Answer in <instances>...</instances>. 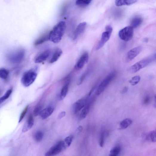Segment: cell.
<instances>
[{
    "label": "cell",
    "instance_id": "cell-6",
    "mask_svg": "<svg viewBox=\"0 0 156 156\" xmlns=\"http://www.w3.org/2000/svg\"><path fill=\"white\" fill-rule=\"evenodd\" d=\"M66 147L65 143L64 141H60L51 148L46 153V156H53L57 155L63 151Z\"/></svg>",
    "mask_w": 156,
    "mask_h": 156
},
{
    "label": "cell",
    "instance_id": "cell-21",
    "mask_svg": "<svg viewBox=\"0 0 156 156\" xmlns=\"http://www.w3.org/2000/svg\"><path fill=\"white\" fill-rule=\"evenodd\" d=\"M156 133L155 131H153L149 133L146 136V139L152 142H155L156 140Z\"/></svg>",
    "mask_w": 156,
    "mask_h": 156
},
{
    "label": "cell",
    "instance_id": "cell-7",
    "mask_svg": "<svg viewBox=\"0 0 156 156\" xmlns=\"http://www.w3.org/2000/svg\"><path fill=\"white\" fill-rule=\"evenodd\" d=\"M112 32L106 31L102 34L101 40L96 46L97 50L101 49L109 39Z\"/></svg>",
    "mask_w": 156,
    "mask_h": 156
},
{
    "label": "cell",
    "instance_id": "cell-1",
    "mask_svg": "<svg viewBox=\"0 0 156 156\" xmlns=\"http://www.w3.org/2000/svg\"><path fill=\"white\" fill-rule=\"evenodd\" d=\"M66 28L65 22L63 21L59 22L53 27L50 32L49 40L54 43H58L61 40Z\"/></svg>",
    "mask_w": 156,
    "mask_h": 156
},
{
    "label": "cell",
    "instance_id": "cell-27",
    "mask_svg": "<svg viewBox=\"0 0 156 156\" xmlns=\"http://www.w3.org/2000/svg\"><path fill=\"white\" fill-rule=\"evenodd\" d=\"M140 76H135L132 77L129 81L132 86H135L140 81Z\"/></svg>",
    "mask_w": 156,
    "mask_h": 156
},
{
    "label": "cell",
    "instance_id": "cell-3",
    "mask_svg": "<svg viewBox=\"0 0 156 156\" xmlns=\"http://www.w3.org/2000/svg\"><path fill=\"white\" fill-rule=\"evenodd\" d=\"M37 74L35 71L30 70L25 72L21 79V82L23 86L28 87L31 85L35 81Z\"/></svg>",
    "mask_w": 156,
    "mask_h": 156
},
{
    "label": "cell",
    "instance_id": "cell-8",
    "mask_svg": "<svg viewBox=\"0 0 156 156\" xmlns=\"http://www.w3.org/2000/svg\"><path fill=\"white\" fill-rule=\"evenodd\" d=\"M142 49V48L141 47L138 46L130 50L127 54L126 61L127 62H129L132 61L140 54Z\"/></svg>",
    "mask_w": 156,
    "mask_h": 156
},
{
    "label": "cell",
    "instance_id": "cell-25",
    "mask_svg": "<svg viewBox=\"0 0 156 156\" xmlns=\"http://www.w3.org/2000/svg\"><path fill=\"white\" fill-rule=\"evenodd\" d=\"M91 0H78L76 1V4L81 7H86L91 3Z\"/></svg>",
    "mask_w": 156,
    "mask_h": 156
},
{
    "label": "cell",
    "instance_id": "cell-19",
    "mask_svg": "<svg viewBox=\"0 0 156 156\" xmlns=\"http://www.w3.org/2000/svg\"><path fill=\"white\" fill-rule=\"evenodd\" d=\"M132 121L129 118L125 119L121 121L120 123L121 129H125L130 126L132 123Z\"/></svg>",
    "mask_w": 156,
    "mask_h": 156
},
{
    "label": "cell",
    "instance_id": "cell-26",
    "mask_svg": "<svg viewBox=\"0 0 156 156\" xmlns=\"http://www.w3.org/2000/svg\"><path fill=\"white\" fill-rule=\"evenodd\" d=\"M12 92V89H9L7 91L6 93L2 97L0 98V105L9 97Z\"/></svg>",
    "mask_w": 156,
    "mask_h": 156
},
{
    "label": "cell",
    "instance_id": "cell-34",
    "mask_svg": "<svg viewBox=\"0 0 156 156\" xmlns=\"http://www.w3.org/2000/svg\"><path fill=\"white\" fill-rule=\"evenodd\" d=\"M65 115L66 112H65L63 111L61 112L60 113V114L58 116V118L60 119H61L62 118H63L65 116Z\"/></svg>",
    "mask_w": 156,
    "mask_h": 156
},
{
    "label": "cell",
    "instance_id": "cell-33",
    "mask_svg": "<svg viewBox=\"0 0 156 156\" xmlns=\"http://www.w3.org/2000/svg\"><path fill=\"white\" fill-rule=\"evenodd\" d=\"M151 101V98L149 96H147L145 97L143 100V104H144L147 105L149 104Z\"/></svg>",
    "mask_w": 156,
    "mask_h": 156
},
{
    "label": "cell",
    "instance_id": "cell-29",
    "mask_svg": "<svg viewBox=\"0 0 156 156\" xmlns=\"http://www.w3.org/2000/svg\"><path fill=\"white\" fill-rule=\"evenodd\" d=\"M105 135V132H103L101 135L100 140H99V145L101 147H103L104 145Z\"/></svg>",
    "mask_w": 156,
    "mask_h": 156
},
{
    "label": "cell",
    "instance_id": "cell-2",
    "mask_svg": "<svg viewBox=\"0 0 156 156\" xmlns=\"http://www.w3.org/2000/svg\"><path fill=\"white\" fill-rule=\"evenodd\" d=\"M156 59L155 54L148 57L137 62L132 66L130 70L132 73H135L151 64Z\"/></svg>",
    "mask_w": 156,
    "mask_h": 156
},
{
    "label": "cell",
    "instance_id": "cell-24",
    "mask_svg": "<svg viewBox=\"0 0 156 156\" xmlns=\"http://www.w3.org/2000/svg\"><path fill=\"white\" fill-rule=\"evenodd\" d=\"M121 150V148L118 146L113 148L110 150L109 156H118Z\"/></svg>",
    "mask_w": 156,
    "mask_h": 156
},
{
    "label": "cell",
    "instance_id": "cell-20",
    "mask_svg": "<svg viewBox=\"0 0 156 156\" xmlns=\"http://www.w3.org/2000/svg\"><path fill=\"white\" fill-rule=\"evenodd\" d=\"M90 104H87L81 111L80 114V118L81 119L84 118L87 115L90 109Z\"/></svg>",
    "mask_w": 156,
    "mask_h": 156
},
{
    "label": "cell",
    "instance_id": "cell-31",
    "mask_svg": "<svg viewBox=\"0 0 156 156\" xmlns=\"http://www.w3.org/2000/svg\"><path fill=\"white\" fill-rule=\"evenodd\" d=\"M29 106H27L21 113L19 118V122L20 123L23 120L27 111Z\"/></svg>",
    "mask_w": 156,
    "mask_h": 156
},
{
    "label": "cell",
    "instance_id": "cell-12",
    "mask_svg": "<svg viewBox=\"0 0 156 156\" xmlns=\"http://www.w3.org/2000/svg\"><path fill=\"white\" fill-rule=\"evenodd\" d=\"M50 51L49 50H46L42 52L36 56L35 62L36 63H40L46 61L49 56Z\"/></svg>",
    "mask_w": 156,
    "mask_h": 156
},
{
    "label": "cell",
    "instance_id": "cell-16",
    "mask_svg": "<svg viewBox=\"0 0 156 156\" xmlns=\"http://www.w3.org/2000/svg\"><path fill=\"white\" fill-rule=\"evenodd\" d=\"M137 2L136 0H121V1H115V5L117 6L121 7L123 6H130L132 5Z\"/></svg>",
    "mask_w": 156,
    "mask_h": 156
},
{
    "label": "cell",
    "instance_id": "cell-11",
    "mask_svg": "<svg viewBox=\"0 0 156 156\" xmlns=\"http://www.w3.org/2000/svg\"><path fill=\"white\" fill-rule=\"evenodd\" d=\"M87 104V101L84 99H81L75 103L73 106V112L75 114L81 111Z\"/></svg>",
    "mask_w": 156,
    "mask_h": 156
},
{
    "label": "cell",
    "instance_id": "cell-13",
    "mask_svg": "<svg viewBox=\"0 0 156 156\" xmlns=\"http://www.w3.org/2000/svg\"><path fill=\"white\" fill-rule=\"evenodd\" d=\"M34 123L33 118L32 115H31L28 118L24 125L22 132L25 133L30 130L33 126Z\"/></svg>",
    "mask_w": 156,
    "mask_h": 156
},
{
    "label": "cell",
    "instance_id": "cell-32",
    "mask_svg": "<svg viewBox=\"0 0 156 156\" xmlns=\"http://www.w3.org/2000/svg\"><path fill=\"white\" fill-rule=\"evenodd\" d=\"M41 111V108L40 106H37L34 109V115L35 116H37L40 114Z\"/></svg>",
    "mask_w": 156,
    "mask_h": 156
},
{
    "label": "cell",
    "instance_id": "cell-10",
    "mask_svg": "<svg viewBox=\"0 0 156 156\" xmlns=\"http://www.w3.org/2000/svg\"><path fill=\"white\" fill-rule=\"evenodd\" d=\"M87 26L86 22L80 23L77 27L73 36V39L75 40L84 32Z\"/></svg>",
    "mask_w": 156,
    "mask_h": 156
},
{
    "label": "cell",
    "instance_id": "cell-23",
    "mask_svg": "<svg viewBox=\"0 0 156 156\" xmlns=\"http://www.w3.org/2000/svg\"><path fill=\"white\" fill-rule=\"evenodd\" d=\"M69 88V84L67 83L63 87L61 90L60 96V100H62L66 96Z\"/></svg>",
    "mask_w": 156,
    "mask_h": 156
},
{
    "label": "cell",
    "instance_id": "cell-36",
    "mask_svg": "<svg viewBox=\"0 0 156 156\" xmlns=\"http://www.w3.org/2000/svg\"><path fill=\"white\" fill-rule=\"evenodd\" d=\"M148 39L147 38H146L144 39V41L146 42H148Z\"/></svg>",
    "mask_w": 156,
    "mask_h": 156
},
{
    "label": "cell",
    "instance_id": "cell-17",
    "mask_svg": "<svg viewBox=\"0 0 156 156\" xmlns=\"http://www.w3.org/2000/svg\"><path fill=\"white\" fill-rule=\"evenodd\" d=\"M49 33H47L37 39L35 42V46L38 45L49 40Z\"/></svg>",
    "mask_w": 156,
    "mask_h": 156
},
{
    "label": "cell",
    "instance_id": "cell-9",
    "mask_svg": "<svg viewBox=\"0 0 156 156\" xmlns=\"http://www.w3.org/2000/svg\"><path fill=\"white\" fill-rule=\"evenodd\" d=\"M89 59V53L87 52L83 53L76 64L75 69L77 70L81 69L88 62Z\"/></svg>",
    "mask_w": 156,
    "mask_h": 156
},
{
    "label": "cell",
    "instance_id": "cell-30",
    "mask_svg": "<svg viewBox=\"0 0 156 156\" xmlns=\"http://www.w3.org/2000/svg\"><path fill=\"white\" fill-rule=\"evenodd\" d=\"M74 138L73 136H70L66 138L64 140V142L68 146L71 144Z\"/></svg>",
    "mask_w": 156,
    "mask_h": 156
},
{
    "label": "cell",
    "instance_id": "cell-5",
    "mask_svg": "<svg viewBox=\"0 0 156 156\" xmlns=\"http://www.w3.org/2000/svg\"><path fill=\"white\" fill-rule=\"evenodd\" d=\"M134 29L131 26L126 27L119 32V38L122 40L127 41L131 40L134 35Z\"/></svg>",
    "mask_w": 156,
    "mask_h": 156
},
{
    "label": "cell",
    "instance_id": "cell-15",
    "mask_svg": "<svg viewBox=\"0 0 156 156\" xmlns=\"http://www.w3.org/2000/svg\"><path fill=\"white\" fill-rule=\"evenodd\" d=\"M63 53L62 50L59 48H56L53 54L50 63H53L57 61L60 58Z\"/></svg>",
    "mask_w": 156,
    "mask_h": 156
},
{
    "label": "cell",
    "instance_id": "cell-28",
    "mask_svg": "<svg viewBox=\"0 0 156 156\" xmlns=\"http://www.w3.org/2000/svg\"><path fill=\"white\" fill-rule=\"evenodd\" d=\"M44 136V134L43 132L40 131H38L35 134L34 138L36 141L39 142L43 139Z\"/></svg>",
    "mask_w": 156,
    "mask_h": 156
},
{
    "label": "cell",
    "instance_id": "cell-18",
    "mask_svg": "<svg viewBox=\"0 0 156 156\" xmlns=\"http://www.w3.org/2000/svg\"><path fill=\"white\" fill-rule=\"evenodd\" d=\"M143 19L140 17H136L132 20L131 22V25L133 29L139 27L142 23Z\"/></svg>",
    "mask_w": 156,
    "mask_h": 156
},
{
    "label": "cell",
    "instance_id": "cell-22",
    "mask_svg": "<svg viewBox=\"0 0 156 156\" xmlns=\"http://www.w3.org/2000/svg\"><path fill=\"white\" fill-rule=\"evenodd\" d=\"M9 74V71L7 69L4 68H0V78L6 80L8 78Z\"/></svg>",
    "mask_w": 156,
    "mask_h": 156
},
{
    "label": "cell",
    "instance_id": "cell-14",
    "mask_svg": "<svg viewBox=\"0 0 156 156\" xmlns=\"http://www.w3.org/2000/svg\"><path fill=\"white\" fill-rule=\"evenodd\" d=\"M54 110V109L52 107H48L41 111L40 116L42 119H46L52 115Z\"/></svg>",
    "mask_w": 156,
    "mask_h": 156
},
{
    "label": "cell",
    "instance_id": "cell-4",
    "mask_svg": "<svg viewBox=\"0 0 156 156\" xmlns=\"http://www.w3.org/2000/svg\"><path fill=\"white\" fill-rule=\"evenodd\" d=\"M116 76V73L115 72H112L108 75L99 85L96 92V95L98 96L101 95Z\"/></svg>",
    "mask_w": 156,
    "mask_h": 156
},
{
    "label": "cell",
    "instance_id": "cell-35",
    "mask_svg": "<svg viewBox=\"0 0 156 156\" xmlns=\"http://www.w3.org/2000/svg\"><path fill=\"white\" fill-rule=\"evenodd\" d=\"M128 88L127 87H125L122 90V93H124L126 92L127 91H128Z\"/></svg>",
    "mask_w": 156,
    "mask_h": 156
}]
</instances>
